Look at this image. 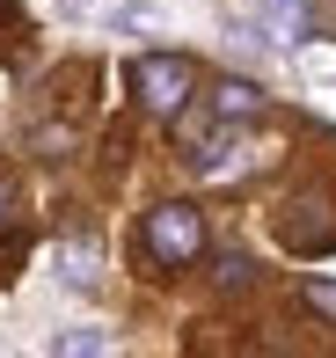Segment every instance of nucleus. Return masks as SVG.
Segmentation results:
<instances>
[{"label": "nucleus", "mask_w": 336, "mask_h": 358, "mask_svg": "<svg viewBox=\"0 0 336 358\" xmlns=\"http://www.w3.org/2000/svg\"><path fill=\"white\" fill-rule=\"evenodd\" d=\"M307 73L314 80H336V52H307Z\"/></svg>", "instance_id": "9d476101"}, {"label": "nucleus", "mask_w": 336, "mask_h": 358, "mask_svg": "<svg viewBox=\"0 0 336 358\" xmlns=\"http://www.w3.org/2000/svg\"><path fill=\"white\" fill-rule=\"evenodd\" d=\"M190 59H175V52H154V59H139L132 66V88H139V103L154 110V117H168V110H183V95H190Z\"/></svg>", "instance_id": "f03ea898"}, {"label": "nucleus", "mask_w": 336, "mask_h": 358, "mask_svg": "<svg viewBox=\"0 0 336 358\" xmlns=\"http://www.w3.org/2000/svg\"><path fill=\"white\" fill-rule=\"evenodd\" d=\"M205 249V220L190 205H154L147 213V256L154 264H190Z\"/></svg>", "instance_id": "f257e3e1"}, {"label": "nucleus", "mask_w": 336, "mask_h": 358, "mask_svg": "<svg viewBox=\"0 0 336 358\" xmlns=\"http://www.w3.org/2000/svg\"><path fill=\"white\" fill-rule=\"evenodd\" d=\"M219 285H227V292L249 285V264H242V256H227V264H219Z\"/></svg>", "instance_id": "6e6552de"}, {"label": "nucleus", "mask_w": 336, "mask_h": 358, "mask_svg": "<svg viewBox=\"0 0 336 358\" xmlns=\"http://www.w3.org/2000/svg\"><path fill=\"white\" fill-rule=\"evenodd\" d=\"M190 169H198V176H227V169H242V132H205L198 146H190Z\"/></svg>", "instance_id": "7ed1b4c3"}, {"label": "nucleus", "mask_w": 336, "mask_h": 358, "mask_svg": "<svg viewBox=\"0 0 336 358\" xmlns=\"http://www.w3.org/2000/svg\"><path fill=\"white\" fill-rule=\"evenodd\" d=\"M0 205H8V190H0Z\"/></svg>", "instance_id": "9b49d317"}, {"label": "nucleus", "mask_w": 336, "mask_h": 358, "mask_svg": "<svg viewBox=\"0 0 336 358\" xmlns=\"http://www.w3.org/2000/svg\"><path fill=\"white\" fill-rule=\"evenodd\" d=\"M300 15H307L300 0H263V22L270 29H300Z\"/></svg>", "instance_id": "423d86ee"}, {"label": "nucleus", "mask_w": 336, "mask_h": 358, "mask_svg": "<svg viewBox=\"0 0 336 358\" xmlns=\"http://www.w3.org/2000/svg\"><path fill=\"white\" fill-rule=\"evenodd\" d=\"M212 110H219L227 124H242V117H256V110H263V95H256L249 80H219V88H212Z\"/></svg>", "instance_id": "20e7f679"}, {"label": "nucleus", "mask_w": 336, "mask_h": 358, "mask_svg": "<svg viewBox=\"0 0 336 358\" xmlns=\"http://www.w3.org/2000/svg\"><path fill=\"white\" fill-rule=\"evenodd\" d=\"M307 307H314V315H336V285L314 278V285H307Z\"/></svg>", "instance_id": "1a4fd4ad"}, {"label": "nucleus", "mask_w": 336, "mask_h": 358, "mask_svg": "<svg viewBox=\"0 0 336 358\" xmlns=\"http://www.w3.org/2000/svg\"><path fill=\"white\" fill-rule=\"evenodd\" d=\"M103 344H110V336H103V329H66V336H59V344H52V351H103Z\"/></svg>", "instance_id": "0eeeda50"}, {"label": "nucleus", "mask_w": 336, "mask_h": 358, "mask_svg": "<svg viewBox=\"0 0 336 358\" xmlns=\"http://www.w3.org/2000/svg\"><path fill=\"white\" fill-rule=\"evenodd\" d=\"M88 264H95V249H88V241H66V249H59V278H66V285H88V278H95Z\"/></svg>", "instance_id": "39448f33"}]
</instances>
